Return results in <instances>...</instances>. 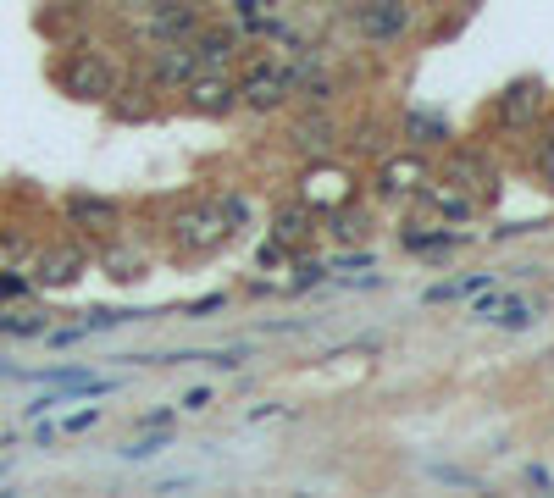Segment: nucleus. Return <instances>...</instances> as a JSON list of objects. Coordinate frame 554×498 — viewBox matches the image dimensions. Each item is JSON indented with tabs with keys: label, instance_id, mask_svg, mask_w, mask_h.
<instances>
[{
	"label": "nucleus",
	"instance_id": "obj_1",
	"mask_svg": "<svg viewBox=\"0 0 554 498\" xmlns=\"http://www.w3.org/2000/svg\"><path fill=\"white\" fill-rule=\"evenodd\" d=\"M344 28H350L361 45H399V39L416 28V6L410 0H361V6H350L344 12Z\"/></svg>",
	"mask_w": 554,
	"mask_h": 498
},
{
	"label": "nucleus",
	"instance_id": "obj_2",
	"mask_svg": "<svg viewBox=\"0 0 554 498\" xmlns=\"http://www.w3.org/2000/svg\"><path fill=\"white\" fill-rule=\"evenodd\" d=\"M228 233H233L228 211H222V205H211V200L183 205V211L172 216V227H167V238H172V249H178V255H211V249L228 244Z\"/></svg>",
	"mask_w": 554,
	"mask_h": 498
},
{
	"label": "nucleus",
	"instance_id": "obj_3",
	"mask_svg": "<svg viewBox=\"0 0 554 498\" xmlns=\"http://www.w3.org/2000/svg\"><path fill=\"white\" fill-rule=\"evenodd\" d=\"M56 78L73 100H111L117 95V67H111L100 50H73V56L61 61Z\"/></svg>",
	"mask_w": 554,
	"mask_h": 498
},
{
	"label": "nucleus",
	"instance_id": "obj_4",
	"mask_svg": "<svg viewBox=\"0 0 554 498\" xmlns=\"http://www.w3.org/2000/svg\"><path fill=\"white\" fill-rule=\"evenodd\" d=\"M205 23L200 0H150L145 12V39L150 45H183V39H194V28Z\"/></svg>",
	"mask_w": 554,
	"mask_h": 498
},
{
	"label": "nucleus",
	"instance_id": "obj_5",
	"mask_svg": "<svg viewBox=\"0 0 554 498\" xmlns=\"http://www.w3.org/2000/svg\"><path fill=\"white\" fill-rule=\"evenodd\" d=\"M239 106L261 111V117H272V111L289 106V83H283V61H261L255 56L250 67H244L239 78Z\"/></svg>",
	"mask_w": 554,
	"mask_h": 498
},
{
	"label": "nucleus",
	"instance_id": "obj_6",
	"mask_svg": "<svg viewBox=\"0 0 554 498\" xmlns=\"http://www.w3.org/2000/svg\"><path fill=\"white\" fill-rule=\"evenodd\" d=\"M178 95L194 117H228V111H239V78H228V72H194Z\"/></svg>",
	"mask_w": 554,
	"mask_h": 498
},
{
	"label": "nucleus",
	"instance_id": "obj_7",
	"mask_svg": "<svg viewBox=\"0 0 554 498\" xmlns=\"http://www.w3.org/2000/svg\"><path fill=\"white\" fill-rule=\"evenodd\" d=\"M444 183H455L460 194H471V200H494V161H488V150H449L444 155V172H438Z\"/></svg>",
	"mask_w": 554,
	"mask_h": 498
},
{
	"label": "nucleus",
	"instance_id": "obj_8",
	"mask_svg": "<svg viewBox=\"0 0 554 498\" xmlns=\"http://www.w3.org/2000/svg\"><path fill=\"white\" fill-rule=\"evenodd\" d=\"M543 111V83L538 78H510L505 89L494 95V122L510 133H527Z\"/></svg>",
	"mask_w": 554,
	"mask_h": 498
},
{
	"label": "nucleus",
	"instance_id": "obj_9",
	"mask_svg": "<svg viewBox=\"0 0 554 498\" xmlns=\"http://www.w3.org/2000/svg\"><path fill=\"white\" fill-rule=\"evenodd\" d=\"M84 272H89V255L78 244H50V249H39L34 277H28V283H34V288H73Z\"/></svg>",
	"mask_w": 554,
	"mask_h": 498
},
{
	"label": "nucleus",
	"instance_id": "obj_10",
	"mask_svg": "<svg viewBox=\"0 0 554 498\" xmlns=\"http://www.w3.org/2000/svg\"><path fill=\"white\" fill-rule=\"evenodd\" d=\"M399 139H405L410 150H444V144L455 139V128H449V117H444V111L405 106V111H399Z\"/></svg>",
	"mask_w": 554,
	"mask_h": 498
},
{
	"label": "nucleus",
	"instance_id": "obj_11",
	"mask_svg": "<svg viewBox=\"0 0 554 498\" xmlns=\"http://www.w3.org/2000/svg\"><path fill=\"white\" fill-rule=\"evenodd\" d=\"M150 83H156V89H167V95H178L183 83L194 78V72H200V56H194V45L189 39H183V45H156V56H150Z\"/></svg>",
	"mask_w": 554,
	"mask_h": 498
},
{
	"label": "nucleus",
	"instance_id": "obj_12",
	"mask_svg": "<svg viewBox=\"0 0 554 498\" xmlns=\"http://www.w3.org/2000/svg\"><path fill=\"white\" fill-rule=\"evenodd\" d=\"M189 45H194V56H200V72H228V61L239 56L244 34L239 28H222V23H200Z\"/></svg>",
	"mask_w": 554,
	"mask_h": 498
},
{
	"label": "nucleus",
	"instance_id": "obj_13",
	"mask_svg": "<svg viewBox=\"0 0 554 498\" xmlns=\"http://www.w3.org/2000/svg\"><path fill=\"white\" fill-rule=\"evenodd\" d=\"M289 144L300 155H311V161H327V155L338 150V122L327 117V111H305V117L289 128Z\"/></svg>",
	"mask_w": 554,
	"mask_h": 498
},
{
	"label": "nucleus",
	"instance_id": "obj_14",
	"mask_svg": "<svg viewBox=\"0 0 554 498\" xmlns=\"http://www.w3.org/2000/svg\"><path fill=\"white\" fill-rule=\"evenodd\" d=\"M67 222L84 233H117L122 227V205L106 194H67Z\"/></svg>",
	"mask_w": 554,
	"mask_h": 498
},
{
	"label": "nucleus",
	"instance_id": "obj_15",
	"mask_svg": "<svg viewBox=\"0 0 554 498\" xmlns=\"http://www.w3.org/2000/svg\"><path fill=\"white\" fill-rule=\"evenodd\" d=\"M416 200H422L427 211H438L444 222H466V216H477V200H471V194H460L455 183H444V178L416 183Z\"/></svg>",
	"mask_w": 554,
	"mask_h": 498
},
{
	"label": "nucleus",
	"instance_id": "obj_16",
	"mask_svg": "<svg viewBox=\"0 0 554 498\" xmlns=\"http://www.w3.org/2000/svg\"><path fill=\"white\" fill-rule=\"evenodd\" d=\"M316 233V205H305V200H294V205H283V211L272 216V238L277 244H289V249H300L305 238Z\"/></svg>",
	"mask_w": 554,
	"mask_h": 498
},
{
	"label": "nucleus",
	"instance_id": "obj_17",
	"mask_svg": "<svg viewBox=\"0 0 554 498\" xmlns=\"http://www.w3.org/2000/svg\"><path fill=\"white\" fill-rule=\"evenodd\" d=\"M471 233H444V227H410L399 233V249L405 255H449V249H466Z\"/></svg>",
	"mask_w": 554,
	"mask_h": 498
},
{
	"label": "nucleus",
	"instance_id": "obj_18",
	"mask_svg": "<svg viewBox=\"0 0 554 498\" xmlns=\"http://www.w3.org/2000/svg\"><path fill=\"white\" fill-rule=\"evenodd\" d=\"M427 166L416 161V155H405V161H388L383 178H377V194L383 200H399V194H416V178H422Z\"/></svg>",
	"mask_w": 554,
	"mask_h": 498
},
{
	"label": "nucleus",
	"instance_id": "obj_19",
	"mask_svg": "<svg viewBox=\"0 0 554 498\" xmlns=\"http://www.w3.org/2000/svg\"><path fill=\"white\" fill-rule=\"evenodd\" d=\"M532 178H538L543 194H554V128H543L532 139Z\"/></svg>",
	"mask_w": 554,
	"mask_h": 498
},
{
	"label": "nucleus",
	"instance_id": "obj_20",
	"mask_svg": "<svg viewBox=\"0 0 554 498\" xmlns=\"http://www.w3.org/2000/svg\"><path fill=\"white\" fill-rule=\"evenodd\" d=\"M294 100H305L311 111H327V106L338 100V78H327V72H311V78L294 89Z\"/></svg>",
	"mask_w": 554,
	"mask_h": 498
},
{
	"label": "nucleus",
	"instance_id": "obj_21",
	"mask_svg": "<svg viewBox=\"0 0 554 498\" xmlns=\"http://www.w3.org/2000/svg\"><path fill=\"white\" fill-rule=\"evenodd\" d=\"M477 288H488V272H471V277H460V283H433L427 288V305H449V299H460V294H477Z\"/></svg>",
	"mask_w": 554,
	"mask_h": 498
},
{
	"label": "nucleus",
	"instance_id": "obj_22",
	"mask_svg": "<svg viewBox=\"0 0 554 498\" xmlns=\"http://www.w3.org/2000/svg\"><path fill=\"white\" fill-rule=\"evenodd\" d=\"M161 449H172V432L167 427H150V438H133L128 449H122V460H156Z\"/></svg>",
	"mask_w": 554,
	"mask_h": 498
},
{
	"label": "nucleus",
	"instance_id": "obj_23",
	"mask_svg": "<svg viewBox=\"0 0 554 498\" xmlns=\"http://www.w3.org/2000/svg\"><path fill=\"white\" fill-rule=\"evenodd\" d=\"M333 233L338 238H366V211H361V205H338V211H333Z\"/></svg>",
	"mask_w": 554,
	"mask_h": 498
},
{
	"label": "nucleus",
	"instance_id": "obj_24",
	"mask_svg": "<svg viewBox=\"0 0 554 498\" xmlns=\"http://www.w3.org/2000/svg\"><path fill=\"white\" fill-rule=\"evenodd\" d=\"M494 327H510V332H527L532 321H538V310H527L521 299H505V316H488Z\"/></svg>",
	"mask_w": 554,
	"mask_h": 498
},
{
	"label": "nucleus",
	"instance_id": "obj_25",
	"mask_svg": "<svg viewBox=\"0 0 554 498\" xmlns=\"http://www.w3.org/2000/svg\"><path fill=\"white\" fill-rule=\"evenodd\" d=\"M294 272H300V283H294V288L322 283V277H327V261H311V255H300V261H294Z\"/></svg>",
	"mask_w": 554,
	"mask_h": 498
},
{
	"label": "nucleus",
	"instance_id": "obj_26",
	"mask_svg": "<svg viewBox=\"0 0 554 498\" xmlns=\"http://www.w3.org/2000/svg\"><path fill=\"white\" fill-rule=\"evenodd\" d=\"M222 305H228V294H205V299H194V305L183 310V316H189V321H205L211 310H222Z\"/></svg>",
	"mask_w": 554,
	"mask_h": 498
},
{
	"label": "nucleus",
	"instance_id": "obj_27",
	"mask_svg": "<svg viewBox=\"0 0 554 498\" xmlns=\"http://www.w3.org/2000/svg\"><path fill=\"white\" fill-rule=\"evenodd\" d=\"M28 277H17V272H0V299H28Z\"/></svg>",
	"mask_w": 554,
	"mask_h": 498
},
{
	"label": "nucleus",
	"instance_id": "obj_28",
	"mask_svg": "<svg viewBox=\"0 0 554 498\" xmlns=\"http://www.w3.org/2000/svg\"><path fill=\"white\" fill-rule=\"evenodd\" d=\"M255 261H261V266H283V261H289V244H277V238H266V244L255 249Z\"/></svg>",
	"mask_w": 554,
	"mask_h": 498
},
{
	"label": "nucleus",
	"instance_id": "obj_29",
	"mask_svg": "<svg viewBox=\"0 0 554 498\" xmlns=\"http://www.w3.org/2000/svg\"><path fill=\"white\" fill-rule=\"evenodd\" d=\"M28 255V238H17V233H0V261H23Z\"/></svg>",
	"mask_w": 554,
	"mask_h": 498
},
{
	"label": "nucleus",
	"instance_id": "obj_30",
	"mask_svg": "<svg viewBox=\"0 0 554 498\" xmlns=\"http://www.w3.org/2000/svg\"><path fill=\"white\" fill-rule=\"evenodd\" d=\"M183 410H189V415L211 410V388H189V393H183Z\"/></svg>",
	"mask_w": 554,
	"mask_h": 498
},
{
	"label": "nucleus",
	"instance_id": "obj_31",
	"mask_svg": "<svg viewBox=\"0 0 554 498\" xmlns=\"http://www.w3.org/2000/svg\"><path fill=\"white\" fill-rule=\"evenodd\" d=\"M95 421H100V410H95V404H89V410L67 415V432H89V427H95Z\"/></svg>",
	"mask_w": 554,
	"mask_h": 498
},
{
	"label": "nucleus",
	"instance_id": "obj_32",
	"mask_svg": "<svg viewBox=\"0 0 554 498\" xmlns=\"http://www.w3.org/2000/svg\"><path fill=\"white\" fill-rule=\"evenodd\" d=\"M505 299H510V294H488V299H477V305H471V316H477V321H488L499 305H505Z\"/></svg>",
	"mask_w": 554,
	"mask_h": 498
},
{
	"label": "nucleus",
	"instance_id": "obj_33",
	"mask_svg": "<svg viewBox=\"0 0 554 498\" xmlns=\"http://www.w3.org/2000/svg\"><path fill=\"white\" fill-rule=\"evenodd\" d=\"M350 266H361V272H366V266H372V255H366V249H361V255H338L327 272H350Z\"/></svg>",
	"mask_w": 554,
	"mask_h": 498
},
{
	"label": "nucleus",
	"instance_id": "obj_34",
	"mask_svg": "<svg viewBox=\"0 0 554 498\" xmlns=\"http://www.w3.org/2000/svg\"><path fill=\"white\" fill-rule=\"evenodd\" d=\"M139 427H172V410H145V415H139Z\"/></svg>",
	"mask_w": 554,
	"mask_h": 498
},
{
	"label": "nucleus",
	"instance_id": "obj_35",
	"mask_svg": "<svg viewBox=\"0 0 554 498\" xmlns=\"http://www.w3.org/2000/svg\"><path fill=\"white\" fill-rule=\"evenodd\" d=\"M0 476H6V465H0Z\"/></svg>",
	"mask_w": 554,
	"mask_h": 498
}]
</instances>
